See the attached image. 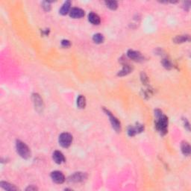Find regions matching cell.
I'll use <instances>...</instances> for the list:
<instances>
[{
  "label": "cell",
  "mask_w": 191,
  "mask_h": 191,
  "mask_svg": "<svg viewBox=\"0 0 191 191\" xmlns=\"http://www.w3.org/2000/svg\"><path fill=\"white\" fill-rule=\"evenodd\" d=\"M53 158L54 161L58 164H61L65 161V158H64V154L60 151H55L53 153Z\"/></svg>",
  "instance_id": "30bf717a"
},
{
  "label": "cell",
  "mask_w": 191,
  "mask_h": 191,
  "mask_svg": "<svg viewBox=\"0 0 191 191\" xmlns=\"http://www.w3.org/2000/svg\"><path fill=\"white\" fill-rule=\"evenodd\" d=\"M72 142V136L69 133H62L59 137V143L62 147L68 148Z\"/></svg>",
  "instance_id": "3957f363"
},
{
  "label": "cell",
  "mask_w": 191,
  "mask_h": 191,
  "mask_svg": "<svg viewBox=\"0 0 191 191\" xmlns=\"http://www.w3.org/2000/svg\"><path fill=\"white\" fill-rule=\"evenodd\" d=\"M189 40H190V37L188 35H178L173 39V41L176 43H182Z\"/></svg>",
  "instance_id": "9a60e30c"
},
{
  "label": "cell",
  "mask_w": 191,
  "mask_h": 191,
  "mask_svg": "<svg viewBox=\"0 0 191 191\" xmlns=\"http://www.w3.org/2000/svg\"><path fill=\"white\" fill-rule=\"evenodd\" d=\"M43 8L45 11H49L50 10V8H51V6H50V5L49 4V2H46L43 3Z\"/></svg>",
  "instance_id": "603a6c76"
},
{
  "label": "cell",
  "mask_w": 191,
  "mask_h": 191,
  "mask_svg": "<svg viewBox=\"0 0 191 191\" xmlns=\"http://www.w3.org/2000/svg\"><path fill=\"white\" fill-rule=\"evenodd\" d=\"M87 177H88V176H87L86 173H75L69 177V181H71V182H75V183L81 182V181H84V180H86Z\"/></svg>",
  "instance_id": "5b68a950"
},
{
  "label": "cell",
  "mask_w": 191,
  "mask_h": 191,
  "mask_svg": "<svg viewBox=\"0 0 191 191\" xmlns=\"http://www.w3.org/2000/svg\"><path fill=\"white\" fill-rule=\"evenodd\" d=\"M69 16H70L72 18L79 19L84 16V11L81 8H74L71 9L70 11H69Z\"/></svg>",
  "instance_id": "9c48e42d"
},
{
  "label": "cell",
  "mask_w": 191,
  "mask_h": 191,
  "mask_svg": "<svg viewBox=\"0 0 191 191\" xmlns=\"http://www.w3.org/2000/svg\"><path fill=\"white\" fill-rule=\"evenodd\" d=\"M51 178L53 181L56 184H62L65 181V177L64 174L60 171H54L52 173Z\"/></svg>",
  "instance_id": "8992f818"
},
{
  "label": "cell",
  "mask_w": 191,
  "mask_h": 191,
  "mask_svg": "<svg viewBox=\"0 0 191 191\" xmlns=\"http://www.w3.org/2000/svg\"><path fill=\"white\" fill-rule=\"evenodd\" d=\"M104 40H105V38H104V36L102 35V34H94V37H93V40H94V42L98 44L103 43Z\"/></svg>",
  "instance_id": "d6986e66"
},
{
  "label": "cell",
  "mask_w": 191,
  "mask_h": 191,
  "mask_svg": "<svg viewBox=\"0 0 191 191\" xmlns=\"http://www.w3.org/2000/svg\"><path fill=\"white\" fill-rule=\"evenodd\" d=\"M154 116L156 118V129L160 132L161 135H166L168 127V118L164 115L160 110H156L154 111Z\"/></svg>",
  "instance_id": "6da1fadb"
},
{
  "label": "cell",
  "mask_w": 191,
  "mask_h": 191,
  "mask_svg": "<svg viewBox=\"0 0 191 191\" xmlns=\"http://www.w3.org/2000/svg\"><path fill=\"white\" fill-rule=\"evenodd\" d=\"M132 68L130 67V65H129V64H126V65H124V67H123L122 70L118 73V75H119V76H124V75H126L129 73H130V72H132Z\"/></svg>",
  "instance_id": "e0dca14e"
},
{
  "label": "cell",
  "mask_w": 191,
  "mask_h": 191,
  "mask_svg": "<svg viewBox=\"0 0 191 191\" xmlns=\"http://www.w3.org/2000/svg\"><path fill=\"white\" fill-rule=\"evenodd\" d=\"M70 6H71V2L69 1H67L63 6L61 7V10L59 11L60 14H62V15H66L67 14H68L70 11Z\"/></svg>",
  "instance_id": "5bb4252c"
},
{
  "label": "cell",
  "mask_w": 191,
  "mask_h": 191,
  "mask_svg": "<svg viewBox=\"0 0 191 191\" xmlns=\"http://www.w3.org/2000/svg\"><path fill=\"white\" fill-rule=\"evenodd\" d=\"M143 125L137 124L135 126H129V129H128V134L130 137L135 136V135H137V133H140L143 131Z\"/></svg>",
  "instance_id": "52a82bcc"
},
{
  "label": "cell",
  "mask_w": 191,
  "mask_h": 191,
  "mask_svg": "<svg viewBox=\"0 0 191 191\" xmlns=\"http://www.w3.org/2000/svg\"><path fill=\"white\" fill-rule=\"evenodd\" d=\"M181 151H182V153L184 154V155H186V156L190 155V144H189L187 142L183 141L182 143H181Z\"/></svg>",
  "instance_id": "4fadbf2b"
},
{
  "label": "cell",
  "mask_w": 191,
  "mask_h": 191,
  "mask_svg": "<svg viewBox=\"0 0 191 191\" xmlns=\"http://www.w3.org/2000/svg\"><path fill=\"white\" fill-rule=\"evenodd\" d=\"M33 101H34L36 109L37 110H42L43 108V101L38 94H33Z\"/></svg>",
  "instance_id": "8fae6325"
},
{
  "label": "cell",
  "mask_w": 191,
  "mask_h": 191,
  "mask_svg": "<svg viewBox=\"0 0 191 191\" xmlns=\"http://www.w3.org/2000/svg\"><path fill=\"white\" fill-rule=\"evenodd\" d=\"M0 185H1V187H2L3 189H5V190H18V188H17V187H16L15 186L13 185V184H11L8 182H5V181H1V183H0Z\"/></svg>",
  "instance_id": "2e32d148"
},
{
  "label": "cell",
  "mask_w": 191,
  "mask_h": 191,
  "mask_svg": "<svg viewBox=\"0 0 191 191\" xmlns=\"http://www.w3.org/2000/svg\"><path fill=\"white\" fill-rule=\"evenodd\" d=\"M61 45L64 48H67V47L70 46V42L67 40H64L61 41Z\"/></svg>",
  "instance_id": "7402d4cb"
},
{
  "label": "cell",
  "mask_w": 191,
  "mask_h": 191,
  "mask_svg": "<svg viewBox=\"0 0 191 191\" xmlns=\"http://www.w3.org/2000/svg\"><path fill=\"white\" fill-rule=\"evenodd\" d=\"M105 5L111 10H116L118 7V4L116 1H107L105 2Z\"/></svg>",
  "instance_id": "ffe728a7"
},
{
  "label": "cell",
  "mask_w": 191,
  "mask_h": 191,
  "mask_svg": "<svg viewBox=\"0 0 191 191\" xmlns=\"http://www.w3.org/2000/svg\"><path fill=\"white\" fill-rule=\"evenodd\" d=\"M17 151L23 158L28 159L31 157V151L27 145L20 140H17L16 143Z\"/></svg>",
  "instance_id": "7a4b0ae2"
},
{
  "label": "cell",
  "mask_w": 191,
  "mask_h": 191,
  "mask_svg": "<svg viewBox=\"0 0 191 191\" xmlns=\"http://www.w3.org/2000/svg\"><path fill=\"white\" fill-rule=\"evenodd\" d=\"M104 111L106 113V114L108 115V117H109L110 123H111L112 127L113 128V129H114L115 131H116L117 132H120L121 131V124H120V123H119V121L118 120V119H116V118L115 117V116H113V115L112 114V113H110V112L108 110L104 109Z\"/></svg>",
  "instance_id": "277c9868"
},
{
  "label": "cell",
  "mask_w": 191,
  "mask_h": 191,
  "mask_svg": "<svg viewBox=\"0 0 191 191\" xmlns=\"http://www.w3.org/2000/svg\"><path fill=\"white\" fill-rule=\"evenodd\" d=\"M88 20L94 25H99L101 22L100 17L96 14L94 13V12H91V13L89 14V15H88Z\"/></svg>",
  "instance_id": "7c38bea8"
},
{
  "label": "cell",
  "mask_w": 191,
  "mask_h": 191,
  "mask_svg": "<svg viewBox=\"0 0 191 191\" xmlns=\"http://www.w3.org/2000/svg\"><path fill=\"white\" fill-rule=\"evenodd\" d=\"M38 190V188H37V187H35L34 185H31L26 188V190Z\"/></svg>",
  "instance_id": "cb8c5ba5"
},
{
  "label": "cell",
  "mask_w": 191,
  "mask_h": 191,
  "mask_svg": "<svg viewBox=\"0 0 191 191\" xmlns=\"http://www.w3.org/2000/svg\"><path fill=\"white\" fill-rule=\"evenodd\" d=\"M77 105L79 108H84L86 106V99L84 96L80 95L78 96V99H77Z\"/></svg>",
  "instance_id": "ac0fdd59"
},
{
  "label": "cell",
  "mask_w": 191,
  "mask_h": 191,
  "mask_svg": "<svg viewBox=\"0 0 191 191\" xmlns=\"http://www.w3.org/2000/svg\"><path fill=\"white\" fill-rule=\"evenodd\" d=\"M127 55L129 58L132 59L133 61H138V62L143 61V59H144V58L141 55V53H139V52L135 51V50H129Z\"/></svg>",
  "instance_id": "ba28073f"
},
{
  "label": "cell",
  "mask_w": 191,
  "mask_h": 191,
  "mask_svg": "<svg viewBox=\"0 0 191 191\" xmlns=\"http://www.w3.org/2000/svg\"><path fill=\"white\" fill-rule=\"evenodd\" d=\"M162 64H163L164 67H165V68H167L168 69L172 68V64L168 59H164L163 61H162Z\"/></svg>",
  "instance_id": "44dd1931"
}]
</instances>
